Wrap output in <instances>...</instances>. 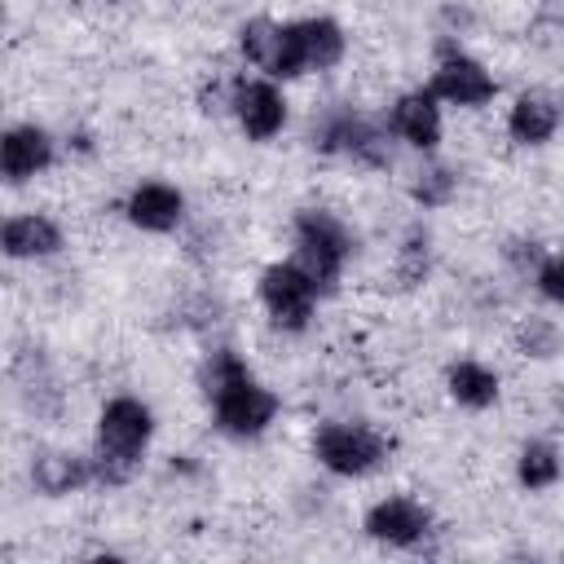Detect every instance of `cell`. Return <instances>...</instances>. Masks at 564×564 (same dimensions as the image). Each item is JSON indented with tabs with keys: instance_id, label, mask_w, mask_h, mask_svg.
<instances>
[{
	"instance_id": "obj_13",
	"label": "cell",
	"mask_w": 564,
	"mask_h": 564,
	"mask_svg": "<svg viewBox=\"0 0 564 564\" xmlns=\"http://www.w3.org/2000/svg\"><path fill=\"white\" fill-rule=\"evenodd\" d=\"M0 242H4L9 260H44V256H53L62 247V229H57V220H48L40 212H22V216L4 220Z\"/></svg>"
},
{
	"instance_id": "obj_6",
	"label": "cell",
	"mask_w": 564,
	"mask_h": 564,
	"mask_svg": "<svg viewBox=\"0 0 564 564\" xmlns=\"http://www.w3.org/2000/svg\"><path fill=\"white\" fill-rule=\"evenodd\" d=\"M317 295L322 291L313 286V278L295 260H278L260 273V304L273 317V326H282V330H304Z\"/></svg>"
},
{
	"instance_id": "obj_4",
	"label": "cell",
	"mask_w": 564,
	"mask_h": 564,
	"mask_svg": "<svg viewBox=\"0 0 564 564\" xmlns=\"http://www.w3.org/2000/svg\"><path fill=\"white\" fill-rule=\"evenodd\" d=\"M388 441L366 423H322L313 432V458L335 476H366L383 463Z\"/></svg>"
},
{
	"instance_id": "obj_12",
	"label": "cell",
	"mask_w": 564,
	"mask_h": 564,
	"mask_svg": "<svg viewBox=\"0 0 564 564\" xmlns=\"http://www.w3.org/2000/svg\"><path fill=\"white\" fill-rule=\"evenodd\" d=\"M392 132L405 145H414V150H436V141H441V106H436V93L432 88L401 93L397 106H392Z\"/></svg>"
},
{
	"instance_id": "obj_9",
	"label": "cell",
	"mask_w": 564,
	"mask_h": 564,
	"mask_svg": "<svg viewBox=\"0 0 564 564\" xmlns=\"http://www.w3.org/2000/svg\"><path fill=\"white\" fill-rule=\"evenodd\" d=\"M432 93H436V101H449V106H485L498 93V84L485 70V62H476L467 53H449L432 75Z\"/></svg>"
},
{
	"instance_id": "obj_19",
	"label": "cell",
	"mask_w": 564,
	"mask_h": 564,
	"mask_svg": "<svg viewBox=\"0 0 564 564\" xmlns=\"http://www.w3.org/2000/svg\"><path fill=\"white\" fill-rule=\"evenodd\" d=\"M414 198H419L423 207H441V203H449V198H454V176H449V167H427V172H419V181H414Z\"/></svg>"
},
{
	"instance_id": "obj_21",
	"label": "cell",
	"mask_w": 564,
	"mask_h": 564,
	"mask_svg": "<svg viewBox=\"0 0 564 564\" xmlns=\"http://www.w3.org/2000/svg\"><path fill=\"white\" fill-rule=\"evenodd\" d=\"M538 291H542L551 304H564V251H551V256L538 264Z\"/></svg>"
},
{
	"instance_id": "obj_16",
	"label": "cell",
	"mask_w": 564,
	"mask_h": 564,
	"mask_svg": "<svg viewBox=\"0 0 564 564\" xmlns=\"http://www.w3.org/2000/svg\"><path fill=\"white\" fill-rule=\"evenodd\" d=\"M445 388H449V397H454L458 405H467V410H489V405L498 401V392H502L498 375H494L485 361H471V357L449 366Z\"/></svg>"
},
{
	"instance_id": "obj_18",
	"label": "cell",
	"mask_w": 564,
	"mask_h": 564,
	"mask_svg": "<svg viewBox=\"0 0 564 564\" xmlns=\"http://www.w3.org/2000/svg\"><path fill=\"white\" fill-rule=\"evenodd\" d=\"M564 463H560V449L546 445V441H529L520 454H516V480L524 489H551L560 480Z\"/></svg>"
},
{
	"instance_id": "obj_2",
	"label": "cell",
	"mask_w": 564,
	"mask_h": 564,
	"mask_svg": "<svg viewBox=\"0 0 564 564\" xmlns=\"http://www.w3.org/2000/svg\"><path fill=\"white\" fill-rule=\"evenodd\" d=\"M154 436V414L137 397H110L97 414V449H93V480L97 485H123L132 467L141 463L145 445Z\"/></svg>"
},
{
	"instance_id": "obj_7",
	"label": "cell",
	"mask_w": 564,
	"mask_h": 564,
	"mask_svg": "<svg viewBox=\"0 0 564 564\" xmlns=\"http://www.w3.org/2000/svg\"><path fill=\"white\" fill-rule=\"evenodd\" d=\"M366 533L383 546H401V551H414L432 538V511L405 494H392V498H379L370 511H366Z\"/></svg>"
},
{
	"instance_id": "obj_5",
	"label": "cell",
	"mask_w": 564,
	"mask_h": 564,
	"mask_svg": "<svg viewBox=\"0 0 564 564\" xmlns=\"http://www.w3.org/2000/svg\"><path fill=\"white\" fill-rule=\"evenodd\" d=\"M238 48L251 66H260L269 79H295L304 75V48H300V26L295 22H273V18H251L238 26Z\"/></svg>"
},
{
	"instance_id": "obj_17",
	"label": "cell",
	"mask_w": 564,
	"mask_h": 564,
	"mask_svg": "<svg viewBox=\"0 0 564 564\" xmlns=\"http://www.w3.org/2000/svg\"><path fill=\"white\" fill-rule=\"evenodd\" d=\"M295 26H300V48L308 70H326L344 57V26L335 18H304Z\"/></svg>"
},
{
	"instance_id": "obj_20",
	"label": "cell",
	"mask_w": 564,
	"mask_h": 564,
	"mask_svg": "<svg viewBox=\"0 0 564 564\" xmlns=\"http://www.w3.org/2000/svg\"><path fill=\"white\" fill-rule=\"evenodd\" d=\"M397 273H401V282L405 286H414V282H423L427 278V238H405V247H401V256H397Z\"/></svg>"
},
{
	"instance_id": "obj_3",
	"label": "cell",
	"mask_w": 564,
	"mask_h": 564,
	"mask_svg": "<svg viewBox=\"0 0 564 564\" xmlns=\"http://www.w3.org/2000/svg\"><path fill=\"white\" fill-rule=\"evenodd\" d=\"M348 256H352V234L339 216L322 207H304L295 216V264L313 278L317 291H335Z\"/></svg>"
},
{
	"instance_id": "obj_14",
	"label": "cell",
	"mask_w": 564,
	"mask_h": 564,
	"mask_svg": "<svg viewBox=\"0 0 564 564\" xmlns=\"http://www.w3.org/2000/svg\"><path fill=\"white\" fill-rule=\"evenodd\" d=\"M93 480V458H79L70 449H44L31 458V485L48 498H62Z\"/></svg>"
},
{
	"instance_id": "obj_8",
	"label": "cell",
	"mask_w": 564,
	"mask_h": 564,
	"mask_svg": "<svg viewBox=\"0 0 564 564\" xmlns=\"http://www.w3.org/2000/svg\"><path fill=\"white\" fill-rule=\"evenodd\" d=\"M234 119L251 141H269L286 128V97L278 93L273 79H238L229 93Z\"/></svg>"
},
{
	"instance_id": "obj_11",
	"label": "cell",
	"mask_w": 564,
	"mask_h": 564,
	"mask_svg": "<svg viewBox=\"0 0 564 564\" xmlns=\"http://www.w3.org/2000/svg\"><path fill=\"white\" fill-rule=\"evenodd\" d=\"M123 212H128V220H132L137 229H145V234H167V229L181 225L185 198H181V189L167 185V181H145V185H137V189L128 194Z\"/></svg>"
},
{
	"instance_id": "obj_10",
	"label": "cell",
	"mask_w": 564,
	"mask_h": 564,
	"mask_svg": "<svg viewBox=\"0 0 564 564\" xmlns=\"http://www.w3.org/2000/svg\"><path fill=\"white\" fill-rule=\"evenodd\" d=\"M48 163H53V137H48L44 128H35V123H13V128L4 132V141H0V172H4V181L22 185V181L40 176Z\"/></svg>"
},
{
	"instance_id": "obj_15",
	"label": "cell",
	"mask_w": 564,
	"mask_h": 564,
	"mask_svg": "<svg viewBox=\"0 0 564 564\" xmlns=\"http://www.w3.org/2000/svg\"><path fill=\"white\" fill-rule=\"evenodd\" d=\"M555 128H560V106H555L551 97H542V93H520V97L511 101V115H507L511 141H520V145H542V141L555 137Z\"/></svg>"
},
{
	"instance_id": "obj_1",
	"label": "cell",
	"mask_w": 564,
	"mask_h": 564,
	"mask_svg": "<svg viewBox=\"0 0 564 564\" xmlns=\"http://www.w3.org/2000/svg\"><path fill=\"white\" fill-rule=\"evenodd\" d=\"M203 392L212 401V414H216V427L229 432V436H260L273 419H278V397L251 379V370L242 366L238 352L229 348H216L203 366Z\"/></svg>"
}]
</instances>
